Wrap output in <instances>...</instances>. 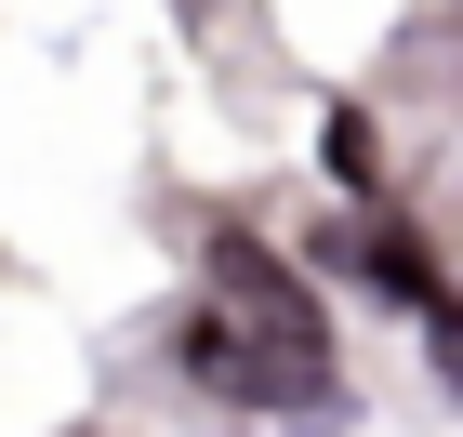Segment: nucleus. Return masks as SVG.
I'll list each match as a JSON object with an SVG mask.
<instances>
[{"instance_id": "1", "label": "nucleus", "mask_w": 463, "mask_h": 437, "mask_svg": "<svg viewBox=\"0 0 463 437\" xmlns=\"http://www.w3.org/2000/svg\"><path fill=\"white\" fill-rule=\"evenodd\" d=\"M185 385L225 398V411H318L331 358H291V345H265L239 305H199V318H185Z\"/></svg>"}, {"instance_id": "2", "label": "nucleus", "mask_w": 463, "mask_h": 437, "mask_svg": "<svg viewBox=\"0 0 463 437\" xmlns=\"http://www.w3.org/2000/svg\"><path fill=\"white\" fill-rule=\"evenodd\" d=\"M213 305H239V318L265 331V345H291V358H331V305L305 291V265H279L265 239H239V225L213 239Z\"/></svg>"}, {"instance_id": "3", "label": "nucleus", "mask_w": 463, "mask_h": 437, "mask_svg": "<svg viewBox=\"0 0 463 437\" xmlns=\"http://www.w3.org/2000/svg\"><path fill=\"white\" fill-rule=\"evenodd\" d=\"M331 173L371 199V119H357V107H331Z\"/></svg>"}]
</instances>
